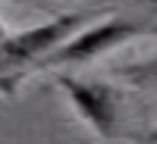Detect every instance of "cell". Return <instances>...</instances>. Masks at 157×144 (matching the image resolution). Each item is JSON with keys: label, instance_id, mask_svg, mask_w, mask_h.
<instances>
[{"label": "cell", "instance_id": "1", "mask_svg": "<svg viewBox=\"0 0 157 144\" xmlns=\"http://www.w3.org/2000/svg\"><path fill=\"white\" fill-rule=\"evenodd\" d=\"M88 19L91 13H63V16H54L41 25H32V28H22L16 35H3L0 38V88L3 91L16 88V82L25 72L38 69Z\"/></svg>", "mask_w": 157, "mask_h": 144}, {"label": "cell", "instance_id": "2", "mask_svg": "<svg viewBox=\"0 0 157 144\" xmlns=\"http://www.w3.org/2000/svg\"><path fill=\"white\" fill-rule=\"evenodd\" d=\"M154 28L148 25H141L135 19H104V22H94V25H82V28H75L66 41H63L54 54H50L38 69H66V66H85V63H94L101 57L113 54V50H120L126 44L138 41V38L151 35Z\"/></svg>", "mask_w": 157, "mask_h": 144}, {"label": "cell", "instance_id": "3", "mask_svg": "<svg viewBox=\"0 0 157 144\" xmlns=\"http://www.w3.org/2000/svg\"><path fill=\"white\" fill-rule=\"evenodd\" d=\"M54 82L60 85V91L72 103L78 119L98 138H116L120 135V113H116L113 88L101 85V82H85V78H75V75H57Z\"/></svg>", "mask_w": 157, "mask_h": 144}, {"label": "cell", "instance_id": "4", "mask_svg": "<svg viewBox=\"0 0 157 144\" xmlns=\"http://www.w3.org/2000/svg\"><path fill=\"white\" fill-rule=\"evenodd\" d=\"M120 75H123V82L135 85V88H157V57L132 63V66L120 69Z\"/></svg>", "mask_w": 157, "mask_h": 144}, {"label": "cell", "instance_id": "5", "mask_svg": "<svg viewBox=\"0 0 157 144\" xmlns=\"http://www.w3.org/2000/svg\"><path fill=\"white\" fill-rule=\"evenodd\" d=\"M10 3H29V0H10Z\"/></svg>", "mask_w": 157, "mask_h": 144}, {"label": "cell", "instance_id": "6", "mask_svg": "<svg viewBox=\"0 0 157 144\" xmlns=\"http://www.w3.org/2000/svg\"><path fill=\"white\" fill-rule=\"evenodd\" d=\"M3 35H6V28H3V25H0V38H3Z\"/></svg>", "mask_w": 157, "mask_h": 144}]
</instances>
